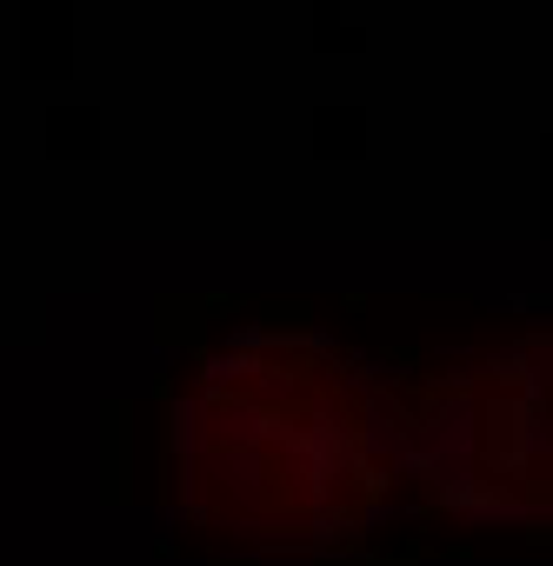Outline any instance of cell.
Masks as SVG:
<instances>
[{
    "label": "cell",
    "instance_id": "6da1fadb",
    "mask_svg": "<svg viewBox=\"0 0 553 566\" xmlns=\"http://www.w3.org/2000/svg\"><path fill=\"white\" fill-rule=\"evenodd\" d=\"M167 400L180 546L347 566L420 526L407 400L307 307H267L187 354Z\"/></svg>",
    "mask_w": 553,
    "mask_h": 566
},
{
    "label": "cell",
    "instance_id": "7a4b0ae2",
    "mask_svg": "<svg viewBox=\"0 0 553 566\" xmlns=\"http://www.w3.org/2000/svg\"><path fill=\"white\" fill-rule=\"evenodd\" d=\"M420 526L546 520V340L400 380Z\"/></svg>",
    "mask_w": 553,
    "mask_h": 566
}]
</instances>
